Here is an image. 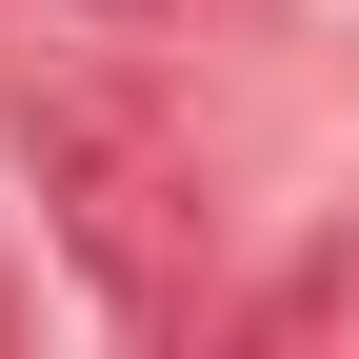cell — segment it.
<instances>
[{
    "instance_id": "6da1fadb",
    "label": "cell",
    "mask_w": 359,
    "mask_h": 359,
    "mask_svg": "<svg viewBox=\"0 0 359 359\" xmlns=\"http://www.w3.org/2000/svg\"><path fill=\"white\" fill-rule=\"evenodd\" d=\"M20 160H40V200H60V240L100 259V299H180V240H200V140H180V100L140 60H60V80H20Z\"/></svg>"
},
{
    "instance_id": "7a4b0ae2",
    "label": "cell",
    "mask_w": 359,
    "mask_h": 359,
    "mask_svg": "<svg viewBox=\"0 0 359 359\" xmlns=\"http://www.w3.org/2000/svg\"><path fill=\"white\" fill-rule=\"evenodd\" d=\"M80 20H200V0H80Z\"/></svg>"
}]
</instances>
